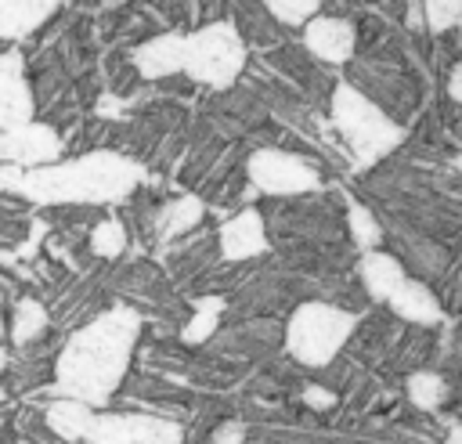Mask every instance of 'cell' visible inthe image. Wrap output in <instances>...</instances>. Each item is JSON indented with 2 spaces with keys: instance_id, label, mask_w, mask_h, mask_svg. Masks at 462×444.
I'll use <instances>...</instances> for the list:
<instances>
[{
  "instance_id": "1",
  "label": "cell",
  "mask_w": 462,
  "mask_h": 444,
  "mask_svg": "<svg viewBox=\"0 0 462 444\" xmlns=\"http://www.w3.org/2000/svg\"><path fill=\"white\" fill-rule=\"evenodd\" d=\"M137 332L141 314L130 307H112L101 318L87 321L79 332H72L54 361L58 393L83 401L94 412L105 408L130 368Z\"/></svg>"
},
{
  "instance_id": "2",
  "label": "cell",
  "mask_w": 462,
  "mask_h": 444,
  "mask_svg": "<svg viewBox=\"0 0 462 444\" xmlns=\"http://www.w3.org/2000/svg\"><path fill=\"white\" fill-rule=\"evenodd\" d=\"M137 180L141 166L116 152H90L61 166H40L22 177H11L18 191L40 202H108L134 191Z\"/></svg>"
},
{
  "instance_id": "3",
  "label": "cell",
  "mask_w": 462,
  "mask_h": 444,
  "mask_svg": "<svg viewBox=\"0 0 462 444\" xmlns=\"http://www.w3.org/2000/svg\"><path fill=\"white\" fill-rule=\"evenodd\" d=\"M354 332V314L332 303H303L292 310L285 325V347L300 365L321 368L328 365Z\"/></svg>"
},
{
  "instance_id": "4",
  "label": "cell",
  "mask_w": 462,
  "mask_h": 444,
  "mask_svg": "<svg viewBox=\"0 0 462 444\" xmlns=\"http://www.w3.org/2000/svg\"><path fill=\"white\" fill-rule=\"evenodd\" d=\"M245 65V40L231 22L202 25L199 32L184 36V69L195 83L206 87H231Z\"/></svg>"
},
{
  "instance_id": "5",
  "label": "cell",
  "mask_w": 462,
  "mask_h": 444,
  "mask_svg": "<svg viewBox=\"0 0 462 444\" xmlns=\"http://www.w3.org/2000/svg\"><path fill=\"white\" fill-rule=\"evenodd\" d=\"M332 119L343 134V141L354 148V155L361 162L379 159L383 152H390L401 137V130L390 123V116H383L365 94H357L354 87H336L332 94Z\"/></svg>"
},
{
  "instance_id": "6",
  "label": "cell",
  "mask_w": 462,
  "mask_h": 444,
  "mask_svg": "<svg viewBox=\"0 0 462 444\" xmlns=\"http://www.w3.org/2000/svg\"><path fill=\"white\" fill-rule=\"evenodd\" d=\"M83 444H180V426L159 415L94 412Z\"/></svg>"
},
{
  "instance_id": "7",
  "label": "cell",
  "mask_w": 462,
  "mask_h": 444,
  "mask_svg": "<svg viewBox=\"0 0 462 444\" xmlns=\"http://www.w3.org/2000/svg\"><path fill=\"white\" fill-rule=\"evenodd\" d=\"M249 180L263 195H303L318 188V170L282 148H260L249 155Z\"/></svg>"
},
{
  "instance_id": "8",
  "label": "cell",
  "mask_w": 462,
  "mask_h": 444,
  "mask_svg": "<svg viewBox=\"0 0 462 444\" xmlns=\"http://www.w3.org/2000/svg\"><path fill=\"white\" fill-rule=\"evenodd\" d=\"M58 155H61V137L47 123H25L0 134V162L40 170V166H51Z\"/></svg>"
},
{
  "instance_id": "9",
  "label": "cell",
  "mask_w": 462,
  "mask_h": 444,
  "mask_svg": "<svg viewBox=\"0 0 462 444\" xmlns=\"http://www.w3.org/2000/svg\"><path fill=\"white\" fill-rule=\"evenodd\" d=\"M32 123V90L25 79L22 51L0 54V134Z\"/></svg>"
},
{
  "instance_id": "10",
  "label": "cell",
  "mask_w": 462,
  "mask_h": 444,
  "mask_svg": "<svg viewBox=\"0 0 462 444\" xmlns=\"http://www.w3.org/2000/svg\"><path fill=\"white\" fill-rule=\"evenodd\" d=\"M303 43L318 61L328 65H343L354 54V25L346 18H332V14H318L303 25Z\"/></svg>"
},
{
  "instance_id": "11",
  "label": "cell",
  "mask_w": 462,
  "mask_h": 444,
  "mask_svg": "<svg viewBox=\"0 0 462 444\" xmlns=\"http://www.w3.org/2000/svg\"><path fill=\"white\" fill-rule=\"evenodd\" d=\"M220 253L231 264L267 253V235H263V220L256 209H242L238 217H231L220 227Z\"/></svg>"
},
{
  "instance_id": "12",
  "label": "cell",
  "mask_w": 462,
  "mask_h": 444,
  "mask_svg": "<svg viewBox=\"0 0 462 444\" xmlns=\"http://www.w3.org/2000/svg\"><path fill=\"white\" fill-rule=\"evenodd\" d=\"M134 65L144 79H162L184 69V36L180 32H159L148 43L134 51Z\"/></svg>"
},
{
  "instance_id": "13",
  "label": "cell",
  "mask_w": 462,
  "mask_h": 444,
  "mask_svg": "<svg viewBox=\"0 0 462 444\" xmlns=\"http://www.w3.org/2000/svg\"><path fill=\"white\" fill-rule=\"evenodd\" d=\"M54 11V0H0V40H22L36 32Z\"/></svg>"
},
{
  "instance_id": "14",
  "label": "cell",
  "mask_w": 462,
  "mask_h": 444,
  "mask_svg": "<svg viewBox=\"0 0 462 444\" xmlns=\"http://www.w3.org/2000/svg\"><path fill=\"white\" fill-rule=\"evenodd\" d=\"M386 303H390L401 318L419 321V325H430V321H437V318H440V307H437L433 292H430L422 282H411V278H404V282L397 285V292H393Z\"/></svg>"
},
{
  "instance_id": "15",
  "label": "cell",
  "mask_w": 462,
  "mask_h": 444,
  "mask_svg": "<svg viewBox=\"0 0 462 444\" xmlns=\"http://www.w3.org/2000/svg\"><path fill=\"white\" fill-rule=\"evenodd\" d=\"M361 282H365L368 296L390 300L397 292V285L404 282V271H401V264L390 253H365V260H361Z\"/></svg>"
},
{
  "instance_id": "16",
  "label": "cell",
  "mask_w": 462,
  "mask_h": 444,
  "mask_svg": "<svg viewBox=\"0 0 462 444\" xmlns=\"http://www.w3.org/2000/svg\"><path fill=\"white\" fill-rule=\"evenodd\" d=\"M90 415H94V408L90 404H83V401H72V397H61V401H54L51 408H47V430L58 437V440H83V433H87V422H90Z\"/></svg>"
},
{
  "instance_id": "17",
  "label": "cell",
  "mask_w": 462,
  "mask_h": 444,
  "mask_svg": "<svg viewBox=\"0 0 462 444\" xmlns=\"http://www.w3.org/2000/svg\"><path fill=\"white\" fill-rule=\"evenodd\" d=\"M43 328H47V310H43V303H40V300H22V303L14 307L11 339H14L18 347H25V343H32Z\"/></svg>"
},
{
  "instance_id": "18",
  "label": "cell",
  "mask_w": 462,
  "mask_h": 444,
  "mask_svg": "<svg viewBox=\"0 0 462 444\" xmlns=\"http://www.w3.org/2000/svg\"><path fill=\"white\" fill-rule=\"evenodd\" d=\"M202 217V202L199 199H177V202H170L162 213H159V231L170 238V235H180L184 227H191L195 220Z\"/></svg>"
},
{
  "instance_id": "19",
  "label": "cell",
  "mask_w": 462,
  "mask_h": 444,
  "mask_svg": "<svg viewBox=\"0 0 462 444\" xmlns=\"http://www.w3.org/2000/svg\"><path fill=\"white\" fill-rule=\"evenodd\" d=\"M220 310H224V300H220V296H206V300L195 307V314H191V321H188V328H184V343H202V339H209L213 328H217V321H220Z\"/></svg>"
},
{
  "instance_id": "20",
  "label": "cell",
  "mask_w": 462,
  "mask_h": 444,
  "mask_svg": "<svg viewBox=\"0 0 462 444\" xmlns=\"http://www.w3.org/2000/svg\"><path fill=\"white\" fill-rule=\"evenodd\" d=\"M263 11L274 14V18L285 22V25H307L310 18L321 14V4H318V0H271Z\"/></svg>"
},
{
  "instance_id": "21",
  "label": "cell",
  "mask_w": 462,
  "mask_h": 444,
  "mask_svg": "<svg viewBox=\"0 0 462 444\" xmlns=\"http://www.w3.org/2000/svg\"><path fill=\"white\" fill-rule=\"evenodd\" d=\"M90 249L97 253V256H119L123 249H126V231H123V224L119 220H101L94 231H90Z\"/></svg>"
},
{
  "instance_id": "22",
  "label": "cell",
  "mask_w": 462,
  "mask_h": 444,
  "mask_svg": "<svg viewBox=\"0 0 462 444\" xmlns=\"http://www.w3.org/2000/svg\"><path fill=\"white\" fill-rule=\"evenodd\" d=\"M408 397L419 404V408H437L444 401V379L437 372H415L408 379Z\"/></svg>"
},
{
  "instance_id": "23",
  "label": "cell",
  "mask_w": 462,
  "mask_h": 444,
  "mask_svg": "<svg viewBox=\"0 0 462 444\" xmlns=\"http://www.w3.org/2000/svg\"><path fill=\"white\" fill-rule=\"evenodd\" d=\"M350 231H354V238H357V245H361V249H372V245L379 242V227H375L372 213H368V209H361V206H354V209H350Z\"/></svg>"
},
{
  "instance_id": "24",
  "label": "cell",
  "mask_w": 462,
  "mask_h": 444,
  "mask_svg": "<svg viewBox=\"0 0 462 444\" xmlns=\"http://www.w3.org/2000/svg\"><path fill=\"white\" fill-rule=\"evenodd\" d=\"M458 14H462V4H440V0L426 4L430 29H448V25H455V18H458Z\"/></svg>"
},
{
  "instance_id": "25",
  "label": "cell",
  "mask_w": 462,
  "mask_h": 444,
  "mask_svg": "<svg viewBox=\"0 0 462 444\" xmlns=\"http://www.w3.org/2000/svg\"><path fill=\"white\" fill-rule=\"evenodd\" d=\"M242 440H245V426L242 422H224L213 433V444H242Z\"/></svg>"
},
{
  "instance_id": "26",
  "label": "cell",
  "mask_w": 462,
  "mask_h": 444,
  "mask_svg": "<svg viewBox=\"0 0 462 444\" xmlns=\"http://www.w3.org/2000/svg\"><path fill=\"white\" fill-rule=\"evenodd\" d=\"M303 397H307L310 408H328V404H332V393H328V390H318V386H310Z\"/></svg>"
},
{
  "instance_id": "27",
  "label": "cell",
  "mask_w": 462,
  "mask_h": 444,
  "mask_svg": "<svg viewBox=\"0 0 462 444\" xmlns=\"http://www.w3.org/2000/svg\"><path fill=\"white\" fill-rule=\"evenodd\" d=\"M451 97H458L462 101V65L455 69V76H451Z\"/></svg>"
},
{
  "instance_id": "28",
  "label": "cell",
  "mask_w": 462,
  "mask_h": 444,
  "mask_svg": "<svg viewBox=\"0 0 462 444\" xmlns=\"http://www.w3.org/2000/svg\"><path fill=\"white\" fill-rule=\"evenodd\" d=\"M451 444H462V426H458V430L451 433Z\"/></svg>"
},
{
  "instance_id": "29",
  "label": "cell",
  "mask_w": 462,
  "mask_h": 444,
  "mask_svg": "<svg viewBox=\"0 0 462 444\" xmlns=\"http://www.w3.org/2000/svg\"><path fill=\"white\" fill-rule=\"evenodd\" d=\"M0 368H4V350H0Z\"/></svg>"
},
{
  "instance_id": "30",
  "label": "cell",
  "mask_w": 462,
  "mask_h": 444,
  "mask_svg": "<svg viewBox=\"0 0 462 444\" xmlns=\"http://www.w3.org/2000/svg\"><path fill=\"white\" fill-rule=\"evenodd\" d=\"M18 444H32V440H18Z\"/></svg>"
},
{
  "instance_id": "31",
  "label": "cell",
  "mask_w": 462,
  "mask_h": 444,
  "mask_svg": "<svg viewBox=\"0 0 462 444\" xmlns=\"http://www.w3.org/2000/svg\"><path fill=\"white\" fill-rule=\"evenodd\" d=\"M0 397H4V393H0Z\"/></svg>"
}]
</instances>
